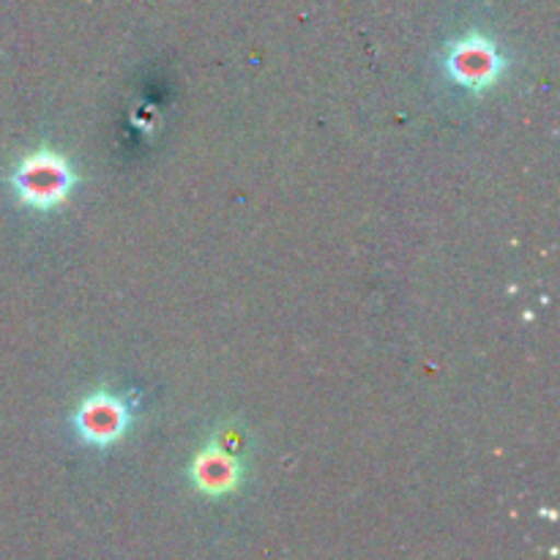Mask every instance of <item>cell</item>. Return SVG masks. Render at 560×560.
Wrapping results in <instances>:
<instances>
[{
  "label": "cell",
  "mask_w": 560,
  "mask_h": 560,
  "mask_svg": "<svg viewBox=\"0 0 560 560\" xmlns=\"http://www.w3.org/2000/svg\"><path fill=\"white\" fill-rule=\"evenodd\" d=\"M77 180L80 175H77L74 162L55 148H36V151L22 153L11 173V186H14L16 197L38 211L60 206L77 186Z\"/></svg>",
  "instance_id": "cell-1"
},
{
  "label": "cell",
  "mask_w": 560,
  "mask_h": 560,
  "mask_svg": "<svg viewBox=\"0 0 560 560\" xmlns=\"http://www.w3.org/2000/svg\"><path fill=\"white\" fill-rule=\"evenodd\" d=\"M509 60L501 44L481 31H468L454 38L443 52V69L463 88H490L506 71Z\"/></svg>",
  "instance_id": "cell-2"
},
{
  "label": "cell",
  "mask_w": 560,
  "mask_h": 560,
  "mask_svg": "<svg viewBox=\"0 0 560 560\" xmlns=\"http://www.w3.org/2000/svg\"><path fill=\"white\" fill-rule=\"evenodd\" d=\"M131 421H135V399L126 394L107 392V388L85 394L71 416L77 435L98 448L118 443L129 432Z\"/></svg>",
  "instance_id": "cell-3"
},
{
  "label": "cell",
  "mask_w": 560,
  "mask_h": 560,
  "mask_svg": "<svg viewBox=\"0 0 560 560\" xmlns=\"http://www.w3.org/2000/svg\"><path fill=\"white\" fill-rule=\"evenodd\" d=\"M246 479V463L238 454L228 452V448L217 446V443L208 441L200 452L191 457L189 465V481L195 490H200L202 495L222 498L230 492L238 490Z\"/></svg>",
  "instance_id": "cell-4"
}]
</instances>
